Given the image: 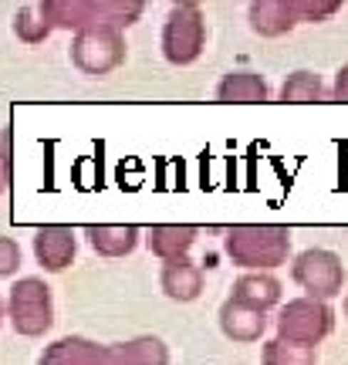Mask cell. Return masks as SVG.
Masks as SVG:
<instances>
[{"instance_id": "1", "label": "cell", "mask_w": 348, "mask_h": 365, "mask_svg": "<svg viewBox=\"0 0 348 365\" xmlns=\"http://www.w3.org/2000/svg\"><path fill=\"white\" fill-rule=\"evenodd\" d=\"M166 345L159 339H139L129 345H95L85 339H61L48 349L41 365H166Z\"/></svg>"}, {"instance_id": "2", "label": "cell", "mask_w": 348, "mask_h": 365, "mask_svg": "<svg viewBox=\"0 0 348 365\" xmlns=\"http://www.w3.org/2000/svg\"><path fill=\"white\" fill-rule=\"evenodd\" d=\"M291 230L287 227H230L227 230V254L240 267H277L287 261Z\"/></svg>"}, {"instance_id": "3", "label": "cell", "mask_w": 348, "mask_h": 365, "mask_svg": "<svg viewBox=\"0 0 348 365\" xmlns=\"http://www.w3.org/2000/svg\"><path fill=\"white\" fill-rule=\"evenodd\" d=\"M44 21H54L58 27H78V31H91V27H122L132 24V17H139L142 4H116V0H54V4H41Z\"/></svg>"}, {"instance_id": "4", "label": "cell", "mask_w": 348, "mask_h": 365, "mask_svg": "<svg viewBox=\"0 0 348 365\" xmlns=\"http://www.w3.org/2000/svg\"><path fill=\"white\" fill-rule=\"evenodd\" d=\"M332 308L314 298L287 301L277 314V341L297 345V349H314L318 341L332 331Z\"/></svg>"}, {"instance_id": "5", "label": "cell", "mask_w": 348, "mask_h": 365, "mask_svg": "<svg viewBox=\"0 0 348 365\" xmlns=\"http://www.w3.org/2000/svg\"><path fill=\"white\" fill-rule=\"evenodd\" d=\"M338 4L335 0H271V4H254L250 7V24L257 34L277 38L284 31H291L297 21H322L328 14H335Z\"/></svg>"}, {"instance_id": "6", "label": "cell", "mask_w": 348, "mask_h": 365, "mask_svg": "<svg viewBox=\"0 0 348 365\" xmlns=\"http://www.w3.org/2000/svg\"><path fill=\"white\" fill-rule=\"evenodd\" d=\"M203 14L196 4H176L166 17V31H163V51L173 65H190L203 51Z\"/></svg>"}, {"instance_id": "7", "label": "cell", "mask_w": 348, "mask_h": 365, "mask_svg": "<svg viewBox=\"0 0 348 365\" xmlns=\"http://www.w3.org/2000/svg\"><path fill=\"white\" fill-rule=\"evenodd\" d=\"M291 274H295L297 284L308 291V298H314V301L335 298V294H342V284H345L342 261H338L332 250H322V247H311L304 254H297Z\"/></svg>"}, {"instance_id": "8", "label": "cell", "mask_w": 348, "mask_h": 365, "mask_svg": "<svg viewBox=\"0 0 348 365\" xmlns=\"http://www.w3.org/2000/svg\"><path fill=\"white\" fill-rule=\"evenodd\" d=\"M11 322L21 335H41L51 328V287L24 277L11 287Z\"/></svg>"}, {"instance_id": "9", "label": "cell", "mask_w": 348, "mask_h": 365, "mask_svg": "<svg viewBox=\"0 0 348 365\" xmlns=\"http://www.w3.org/2000/svg\"><path fill=\"white\" fill-rule=\"evenodd\" d=\"M126 58L122 51V38H118L116 27H91L81 31L75 41V65L88 75H105L112 71Z\"/></svg>"}, {"instance_id": "10", "label": "cell", "mask_w": 348, "mask_h": 365, "mask_svg": "<svg viewBox=\"0 0 348 365\" xmlns=\"http://www.w3.org/2000/svg\"><path fill=\"white\" fill-rule=\"evenodd\" d=\"M34 254H38L41 267L65 271L75 257V230L71 227H41L34 234Z\"/></svg>"}, {"instance_id": "11", "label": "cell", "mask_w": 348, "mask_h": 365, "mask_svg": "<svg viewBox=\"0 0 348 365\" xmlns=\"http://www.w3.org/2000/svg\"><path fill=\"white\" fill-rule=\"evenodd\" d=\"M220 328L233 341H257L264 335V328H267V318H264V312L244 308L237 301H227L223 312H220Z\"/></svg>"}, {"instance_id": "12", "label": "cell", "mask_w": 348, "mask_h": 365, "mask_svg": "<svg viewBox=\"0 0 348 365\" xmlns=\"http://www.w3.org/2000/svg\"><path fill=\"white\" fill-rule=\"evenodd\" d=\"M244 308H254V312H267L271 304L281 301V284L274 281L271 274H247L233 284V298Z\"/></svg>"}, {"instance_id": "13", "label": "cell", "mask_w": 348, "mask_h": 365, "mask_svg": "<svg viewBox=\"0 0 348 365\" xmlns=\"http://www.w3.org/2000/svg\"><path fill=\"white\" fill-rule=\"evenodd\" d=\"M217 102H240V105L267 102V81L254 75V71H230L227 78L220 81Z\"/></svg>"}, {"instance_id": "14", "label": "cell", "mask_w": 348, "mask_h": 365, "mask_svg": "<svg viewBox=\"0 0 348 365\" xmlns=\"http://www.w3.org/2000/svg\"><path fill=\"white\" fill-rule=\"evenodd\" d=\"M163 287H166L169 298L193 301L200 294V287H203V271L196 264H190L186 257L183 261H169L166 271H163Z\"/></svg>"}, {"instance_id": "15", "label": "cell", "mask_w": 348, "mask_h": 365, "mask_svg": "<svg viewBox=\"0 0 348 365\" xmlns=\"http://www.w3.org/2000/svg\"><path fill=\"white\" fill-rule=\"evenodd\" d=\"M196 227H153L149 230V247L163 257V261H183V254L193 247Z\"/></svg>"}, {"instance_id": "16", "label": "cell", "mask_w": 348, "mask_h": 365, "mask_svg": "<svg viewBox=\"0 0 348 365\" xmlns=\"http://www.w3.org/2000/svg\"><path fill=\"white\" fill-rule=\"evenodd\" d=\"M85 234L91 237V247L98 250V254H105V257H122L139 240L135 227H88Z\"/></svg>"}, {"instance_id": "17", "label": "cell", "mask_w": 348, "mask_h": 365, "mask_svg": "<svg viewBox=\"0 0 348 365\" xmlns=\"http://www.w3.org/2000/svg\"><path fill=\"white\" fill-rule=\"evenodd\" d=\"M281 102H295V105L324 102V85H322V78H318L314 71H295L291 78L284 81Z\"/></svg>"}, {"instance_id": "18", "label": "cell", "mask_w": 348, "mask_h": 365, "mask_svg": "<svg viewBox=\"0 0 348 365\" xmlns=\"http://www.w3.org/2000/svg\"><path fill=\"white\" fill-rule=\"evenodd\" d=\"M264 365H314L311 349H297L287 341H271L264 349Z\"/></svg>"}, {"instance_id": "19", "label": "cell", "mask_w": 348, "mask_h": 365, "mask_svg": "<svg viewBox=\"0 0 348 365\" xmlns=\"http://www.w3.org/2000/svg\"><path fill=\"white\" fill-rule=\"evenodd\" d=\"M17 264H21V247L14 244L11 237H0V277L14 274Z\"/></svg>"}, {"instance_id": "20", "label": "cell", "mask_w": 348, "mask_h": 365, "mask_svg": "<svg viewBox=\"0 0 348 365\" xmlns=\"http://www.w3.org/2000/svg\"><path fill=\"white\" fill-rule=\"evenodd\" d=\"M335 102H348V65L338 71L335 78Z\"/></svg>"}, {"instance_id": "21", "label": "cell", "mask_w": 348, "mask_h": 365, "mask_svg": "<svg viewBox=\"0 0 348 365\" xmlns=\"http://www.w3.org/2000/svg\"><path fill=\"white\" fill-rule=\"evenodd\" d=\"M7 186V166H4V159H0V190Z\"/></svg>"}, {"instance_id": "22", "label": "cell", "mask_w": 348, "mask_h": 365, "mask_svg": "<svg viewBox=\"0 0 348 365\" xmlns=\"http://www.w3.org/2000/svg\"><path fill=\"white\" fill-rule=\"evenodd\" d=\"M345 318H348V298H345Z\"/></svg>"}]
</instances>
